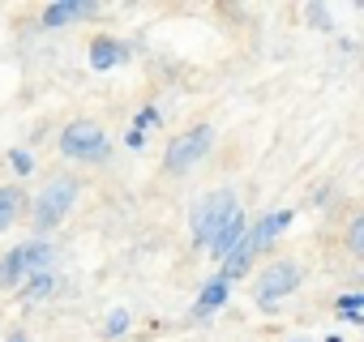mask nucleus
I'll list each match as a JSON object with an SVG mask.
<instances>
[{
  "label": "nucleus",
  "mask_w": 364,
  "mask_h": 342,
  "mask_svg": "<svg viewBox=\"0 0 364 342\" xmlns=\"http://www.w3.org/2000/svg\"><path fill=\"white\" fill-rule=\"evenodd\" d=\"M52 257H56L52 240H26V244L9 248L5 261H0V287H14V291H18L31 274L52 270Z\"/></svg>",
  "instance_id": "1"
},
{
  "label": "nucleus",
  "mask_w": 364,
  "mask_h": 342,
  "mask_svg": "<svg viewBox=\"0 0 364 342\" xmlns=\"http://www.w3.org/2000/svg\"><path fill=\"white\" fill-rule=\"evenodd\" d=\"M77 202V180L73 176H56L39 197H35V231H56L69 214V206Z\"/></svg>",
  "instance_id": "2"
},
{
  "label": "nucleus",
  "mask_w": 364,
  "mask_h": 342,
  "mask_svg": "<svg viewBox=\"0 0 364 342\" xmlns=\"http://www.w3.org/2000/svg\"><path fill=\"white\" fill-rule=\"evenodd\" d=\"M60 154L65 158H82V162H103L112 154V141L99 124L90 120H73L65 133H60Z\"/></svg>",
  "instance_id": "3"
},
{
  "label": "nucleus",
  "mask_w": 364,
  "mask_h": 342,
  "mask_svg": "<svg viewBox=\"0 0 364 342\" xmlns=\"http://www.w3.org/2000/svg\"><path fill=\"white\" fill-rule=\"evenodd\" d=\"M210 145H215V128H210V124H198L193 133H180V137L167 145L163 167L171 171V176H185L193 162H202V158L210 154Z\"/></svg>",
  "instance_id": "4"
},
{
  "label": "nucleus",
  "mask_w": 364,
  "mask_h": 342,
  "mask_svg": "<svg viewBox=\"0 0 364 342\" xmlns=\"http://www.w3.org/2000/svg\"><path fill=\"white\" fill-rule=\"evenodd\" d=\"M236 210V197L232 193H210V197H202L198 202V210H193V219H189V231H193V244H210V236H215V227L228 219Z\"/></svg>",
  "instance_id": "5"
},
{
  "label": "nucleus",
  "mask_w": 364,
  "mask_h": 342,
  "mask_svg": "<svg viewBox=\"0 0 364 342\" xmlns=\"http://www.w3.org/2000/svg\"><path fill=\"white\" fill-rule=\"evenodd\" d=\"M296 287H300V265H291V261H274V265H266L262 278L253 282V299H257L262 308H274V299H283V295L296 291Z\"/></svg>",
  "instance_id": "6"
},
{
  "label": "nucleus",
  "mask_w": 364,
  "mask_h": 342,
  "mask_svg": "<svg viewBox=\"0 0 364 342\" xmlns=\"http://www.w3.org/2000/svg\"><path fill=\"white\" fill-rule=\"evenodd\" d=\"M245 231H249V223H245V214H240V206H236V210H232V214H228V219L215 227V236H210V244H206V248H210V253L223 261V257H228V253L240 244V236H245Z\"/></svg>",
  "instance_id": "7"
},
{
  "label": "nucleus",
  "mask_w": 364,
  "mask_h": 342,
  "mask_svg": "<svg viewBox=\"0 0 364 342\" xmlns=\"http://www.w3.org/2000/svg\"><path fill=\"white\" fill-rule=\"evenodd\" d=\"M99 5H90V0H56V5L43 9V26L56 31V26H69V22H82V18H95Z\"/></svg>",
  "instance_id": "8"
},
{
  "label": "nucleus",
  "mask_w": 364,
  "mask_h": 342,
  "mask_svg": "<svg viewBox=\"0 0 364 342\" xmlns=\"http://www.w3.org/2000/svg\"><path fill=\"white\" fill-rule=\"evenodd\" d=\"M287 223H291V210H270V214H262L245 236H249V244H253L257 253H266V248L274 244V236H279V231H287Z\"/></svg>",
  "instance_id": "9"
},
{
  "label": "nucleus",
  "mask_w": 364,
  "mask_h": 342,
  "mask_svg": "<svg viewBox=\"0 0 364 342\" xmlns=\"http://www.w3.org/2000/svg\"><path fill=\"white\" fill-rule=\"evenodd\" d=\"M124 60H129V48L116 43L112 35H99V39L90 43V65H95L99 73H107V69H116V65H124Z\"/></svg>",
  "instance_id": "10"
},
{
  "label": "nucleus",
  "mask_w": 364,
  "mask_h": 342,
  "mask_svg": "<svg viewBox=\"0 0 364 342\" xmlns=\"http://www.w3.org/2000/svg\"><path fill=\"white\" fill-rule=\"evenodd\" d=\"M228 291H232V287H228L223 278H210V282L202 287V295H198V304H193V312H189V316H193V321H206V316H215V312L228 304Z\"/></svg>",
  "instance_id": "11"
},
{
  "label": "nucleus",
  "mask_w": 364,
  "mask_h": 342,
  "mask_svg": "<svg viewBox=\"0 0 364 342\" xmlns=\"http://www.w3.org/2000/svg\"><path fill=\"white\" fill-rule=\"evenodd\" d=\"M52 287H56V270H39V274H31L18 291H22V299H43Z\"/></svg>",
  "instance_id": "12"
},
{
  "label": "nucleus",
  "mask_w": 364,
  "mask_h": 342,
  "mask_svg": "<svg viewBox=\"0 0 364 342\" xmlns=\"http://www.w3.org/2000/svg\"><path fill=\"white\" fill-rule=\"evenodd\" d=\"M334 308H338V316H343V321H351V325H360V321H364V295H360V291L338 295V299H334Z\"/></svg>",
  "instance_id": "13"
},
{
  "label": "nucleus",
  "mask_w": 364,
  "mask_h": 342,
  "mask_svg": "<svg viewBox=\"0 0 364 342\" xmlns=\"http://www.w3.org/2000/svg\"><path fill=\"white\" fill-rule=\"evenodd\" d=\"M18 210H22V193L18 189H0V231L18 219Z\"/></svg>",
  "instance_id": "14"
},
{
  "label": "nucleus",
  "mask_w": 364,
  "mask_h": 342,
  "mask_svg": "<svg viewBox=\"0 0 364 342\" xmlns=\"http://www.w3.org/2000/svg\"><path fill=\"white\" fill-rule=\"evenodd\" d=\"M347 248H351L355 257L364 253V214H355V219H351V227H347Z\"/></svg>",
  "instance_id": "15"
},
{
  "label": "nucleus",
  "mask_w": 364,
  "mask_h": 342,
  "mask_svg": "<svg viewBox=\"0 0 364 342\" xmlns=\"http://www.w3.org/2000/svg\"><path fill=\"white\" fill-rule=\"evenodd\" d=\"M9 167L18 171V176H31V171H35V158H31L26 150H9Z\"/></svg>",
  "instance_id": "16"
},
{
  "label": "nucleus",
  "mask_w": 364,
  "mask_h": 342,
  "mask_svg": "<svg viewBox=\"0 0 364 342\" xmlns=\"http://www.w3.org/2000/svg\"><path fill=\"white\" fill-rule=\"evenodd\" d=\"M124 329H129V312H124V308H116V312L107 316V338H120Z\"/></svg>",
  "instance_id": "17"
},
{
  "label": "nucleus",
  "mask_w": 364,
  "mask_h": 342,
  "mask_svg": "<svg viewBox=\"0 0 364 342\" xmlns=\"http://www.w3.org/2000/svg\"><path fill=\"white\" fill-rule=\"evenodd\" d=\"M150 124H159V107H141V111H137V124H133V128H137V133H146Z\"/></svg>",
  "instance_id": "18"
},
{
  "label": "nucleus",
  "mask_w": 364,
  "mask_h": 342,
  "mask_svg": "<svg viewBox=\"0 0 364 342\" xmlns=\"http://www.w3.org/2000/svg\"><path fill=\"white\" fill-rule=\"evenodd\" d=\"M309 22H313L317 31H330V18H326V9H321V5H309Z\"/></svg>",
  "instance_id": "19"
},
{
  "label": "nucleus",
  "mask_w": 364,
  "mask_h": 342,
  "mask_svg": "<svg viewBox=\"0 0 364 342\" xmlns=\"http://www.w3.org/2000/svg\"><path fill=\"white\" fill-rule=\"evenodd\" d=\"M124 141H129L133 150H141V145H146V133H137V128H133V133H124Z\"/></svg>",
  "instance_id": "20"
},
{
  "label": "nucleus",
  "mask_w": 364,
  "mask_h": 342,
  "mask_svg": "<svg viewBox=\"0 0 364 342\" xmlns=\"http://www.w3.org/2000/svg\"><path fill=\"white\" fill-rule=\"evenodd\" d=\"M9 342H26V333H9Z\"/></svg>",
  "instance_id": "21"
},
{
  "label": "nucleus",
  "mask_w": 364,
  "mask_h": 342,
  "mask_svg": "<svg viewBox=\"0 0 364 342\" xmlns=\"http://www.w3.org/2000/svg\"><path fill=\"white\" fill-rule=\"evenodd\" d=\"M291 342H309V338H291Z\"/></svg>",
  "instance_id": "22"
}]
</instances>
